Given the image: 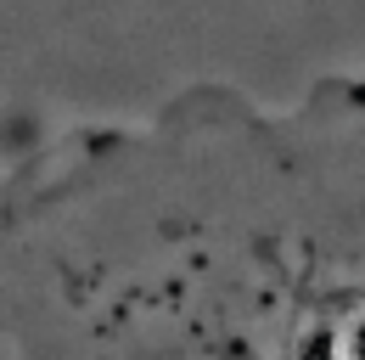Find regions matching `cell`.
Wrapping results in <instances>:
<instances>
[{"label": "cell", "mask_w": 365, "mask_h": 360, "mask_svg": "<svg viewBox=\"0 0 365 360\" xmlns=\"http://www.w3.org/2000/svg\"><path fill=\"white\" fill-rule=\"evenodd\" d=\"M0 360H365V68L6 141Z\"/></svg>", "instance_id": "cell-1"}]
</instances>
